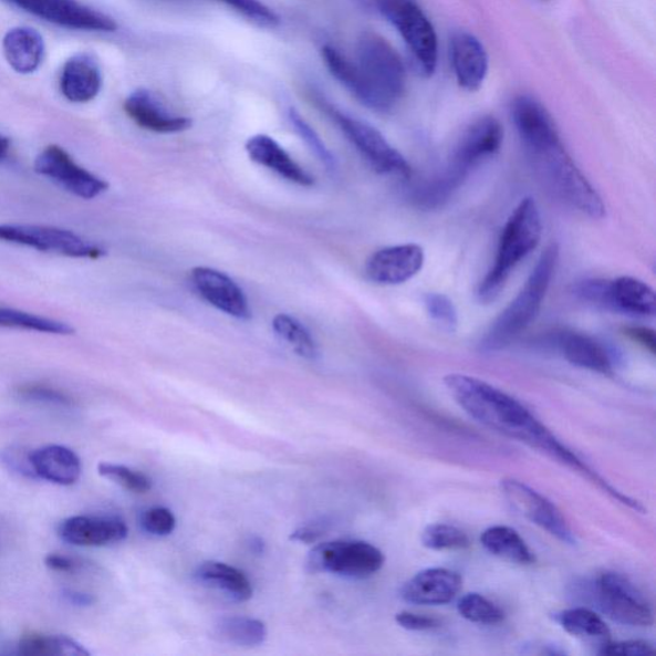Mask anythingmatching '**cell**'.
I'll return each instance as SVG.
<instances>
[{"mask_svg":"<svg viewBox=\"0 0 656 656\" xmlns=\"http://www.w3.org/2000/svg\"><path fill=\"white\" fill-rule=\"evenodd\" d=\"M510 116L533 173L550 196L583 216L601 220L606 210L604 201L566 152L544 105L531 95H520L512 102Z\"/></svg>","mask_w":656,"mask_h":656,"instance_id":"obj_2","label":"cell"},{"mask_svg":"<svg viewBox=\"0 0 656 656\" xmlns=\"http://www.w3.org/2000/svg\"><path fill=\"white\" fill-rule=\"evenodd\" d=\"M126 115L134 123L148 132L157 134H177L186 132L192 125L189 117L175 115L167 110L158 96L147 88H137L124 103Z\"/></svg>","mask_w":656,"mask_h":656,"instance_id":"obj_18","label":"cell"},{"mask_svg":"<svg viewBox=\"0 0 656 656\" xmlns=\"http://www.w3.org/2000/svg\"><path fill=\"white\" fill-rule=\"evenodd\" d=\"M481 544L488 552L516 564H532L534 555L516 530L507 525H492L481 534Z\"/></svg>","mask_w":656,"mask_h":656,"instance_id":"obj_28","label":"cell"},{"mask_svg":"<svg viewBox=\"0 0 656 656\" xmlns=\"http://www.w3.org/2000/svg\"><path fill=\"white\" fill-rule=\"evenodd\" d=\"M381 14L399 32L419 74L433 76L439 60L435 28L417 0H376Z\"/></svg>","mask_w":656,"mask_h":656,"instance_id":"obj_7","label":"cell"},{"mask_svg":"<svg viewBox=\"0 0 656 656\" xmlns=\"http://www.w3.org/2000/svg\"><path fill=\"white\" fill-rule=\"evenodd\" d=\"M541 237L542 220L538 202L533 198H524L501 231L493 264L477 291L481 303L496 301L517 267L538 249Z\"/></svg>","mask_w":656,"mask_h":656,"instance_id":"obj_5","label":"cell"},{"mask_svg":"<svg viewBox=\"0 0 656 656\" xmlns=\"http://www.w3.org/2000/svg\"><path fill=\"white\" fill-rule=\"evenodd\" d=\"M326 112L342 129L356 150L362 154L372 168L381 175L408 178L412 167L399 150H396L377 128L361 119L326 105Z\"/></svg>","mask_w":656,"mask_h":656,"instance_id":"obj_10","label":"cell"},{"mask_svg":"<svg viewBox=\"0 0 656 656\" xmlns=\"http://www.w3.org/2000/svg\"><path fill=\"white\" fill-rule=\"evenodd\" d=\"M654 653V646L644 639H627V642L611 643L602 645L601 655H629L639 656Z\"/></svg>","mask_w":656,"mask_h":656,"instance_id":"obj_42","label":"cell"},{"mask_svg":"<svg viewBox=\"0 0 656 656\" xmlns=\"http://www.w3.org/2000/svg\"><path fill=\"white\" fill-rule=\"evenodd\" d=\"M140 525L145 532L153 537H168L176 529V518L171 510L164 507H154L140 517Z\"/></svg>","mask_w":656,"mask_h":656,"instance_id":"obj_40","label":"cell"},{"mask_svg":"<svg viewBox=\"0 0 656 656\" xmlns=\"http://www.w3.org/2000/svg\"><path fill=\"white\" fill-rule=\"evenodd\" d=\"M593 597L606 617L631 627H649L654 615L643 591L617 572H604L594 582Z\"/></svg>","mask_w":656,"mask_h":656,"instance_id":"obj_9","label":"cell"},{"mask_svg":"<svg viewBox=\"0 0 656 656\" xmlns=\"http://www.w3.org/2000/svg\"><path fill=\"white\" fill-rule=\"evenodd\" d=\"M626 335L634 340L635 343L645 347L646 351L655 353V331L644 326H632L625 330Z\"/></svg>","mask_w":656,"mask_h":656,"instance_id":"obj_46","label":"cell"},{"mask_svg":"<svg viewBox=\"0 0 656 656\" xmlns=\"http://www.w3.org/2000/svg\"><path fill=\"white\" fill-rule=\"evenodd\" d=\"M0 241L71 258L98 259L105 256V250L91 240L52 226L0 223Z\"/></svg>","mask_w":656,"mask_h":656,"instance_id":"obj_11","label":"cell"},{"mask_svg":"<svg viewBox=\"0 0 656 656\" xmlns=\"http://www.w3.org/2000/svg\"><path fill=\"white\" fill-rule=\"evenodd\" d=\"M395 621L402 628L408 631H431L441 626L439 619L412 612H400L396 614Z\"/></svg>","mask_w":656,"mask_h":656,"instance_id":"obj_43","label":"cell"},{"mask_svg":"<svg viewBox=\"0 0 656 656\" xmlns=\"http://www.w3.org/2000/svg\"><path fill=\"white\" fill-rule=\"evenodd\" d=\"M464 580L447 569H428L410 579L400 591L404 602L413 605H445L455 601Z\"/></svg>","mask_w":656,"mask_h":656,"instance_id":"obj_20","label":"cell"},{"mask_svg":"<svg viewBox=\"0 0 656 656\" xmlns=\"http://www.w3.org/2000/svg\"><path fill=\"white\" fill-rule=\"evenodd\" d=\"M4 464L10 466L13 471L29 477H37L34 469H32L30 461V452L28 456H21L20 450L7 451L3 456Z\"/></svg>","mask_w":656,"mask_h":656,"instance_id":"obj_44","label":"cell"},{"mask_svg":"<svg viewBox=\"0 0 656 656\" xmlns=\"http://www.w3.org/2000/svg\"><path fill=\"white\" fill-rule=\"evenodd\" d=\"M3 53L10 66L21 75L35 72L44 61L45 44L39 32L31 28H14L3 38Z\"/></svg>","mask_w":656,"mask_h":656,"instance_id":"obj_26","label":"cell"},{"mask_svg":"<svg viewBox=\"0 0 656 656\" xmlns=\"http://www.w3.org/2000/svg\"><path fill=\"white\" fill-rule=\"evenodd\" d=\"M250 159L271 171L277 173L288 181L301 186H312L314 178L302 166L291 158L290 154L271 136L256 135L246 144Z\"/></svg>","mask_w":656,"mask_h":656,"instance_id":"obj_24","label":"cell"},{"mask_svg":"<svg viewBox=\"0 0 656 656\" xmlns=\"http://www.w3.org/2000/svg\"><path fill=\"white\" fill-rule=\"evenodd\" d=\"M385 563L381 550L366 541L339 540L323 542L311 550L306 566L313 573H334L350 579H366Z\"/></svg>","mask_w":656,"mask_h":656,"instance_id":"obj_8","label":"cell"},{"mask_svg":"<svg viewBox=\"0 0 656 656\" xmlns=\"http://www.w3.org/2000/svg\"><path fill=\"white\" fill-rule=\"evenodd\" d=\"M558 261V246H549L539 258L520 293L486 331L480 343V350L483 353L504 351L538 319L550 285H552Z\"/></svg>","mask_w":656,"mask_h":656,"instance_id":"obj_4","label":"cell"},{"mask_svg":"<svg viewBox=\"0 0 656 656\" xmlns=\"http://www.w3.org/2000/svg\"><path fill=\"white\" fill-rule=\"evenodd\" d=\"M0 327L37 331L52 335H72L75 332L69 323L12 310V308H0Z\"/></svg>","mask_w":656,"mask_h":656,"instance_id":"obj_33","label":"cell"},{"mask_svg":"<svg viewBox=\"0 0 656 656\" xmlns=\"http://www.w3.org/2000/svg\"><path fill=\"white\" fill-rule=\"evenodd\" d=\"M500 489L510 507L525 520L539 525L564 544L576 545V537L571 525L552 501L530 486L513 479L501 481Z\"/></svg>","mask_w":656,"mask_h":656,"instance_id":"obj_12","label":"cell"},{"mask_svg":"<svg viewBox=\"0 0 656 656\" xmlns=\"http://www.w3.org/2000/svg\"><path fill=\"white\" fill-rule=\"evenodd\" d=\"M289 118L291 125L296 129V133L301 135L302 139L308 144V147L314 152L315 156L320 158L323 165H325L330 171H334L336 168V159L332 156V153L327 149L325 143L321 140V137L310 124L301 116L294 108H290Z\"/></svg>","mask_w":656,"mask_h":656,"instance_id":"obj_37","label":"cell"},{"mask_svg":"<svg viewBox=\"0 0 656 656\" xmlns=\"http://www.w3.org/2000/svg\"><path fill=\"white\" fill-rule=\"evenodd\" d=\"M19 395L27 400L59 405V407H71L72 404L67 394L45 385L22 386L19 388Z\"/></svg>","mask_w":656,"mask_h":656,"instance_id":"obj_41","label":"cell"},{"mask_svg":"<svg viewBox=\"0 0 656 656\" xmlns=\"http://www.w3.org/2000/svg\"><path fill=\"white\" fill-rule=\"evenodd\" d=\"M30 461L39 479L62 486L77 482L83 471L76 452L61 445L30 451Z\"/></svg>","mask_w":656,"mask_h":656,"instance_id":"obj_25","label":"cell"},{"mask_svg":"<svg viewBox=\"0 0 656 656\" xmlns=\"http://www.w3.org/2000/svg\"><path fill=\"white\" fill-rule=\"evenodd\" d=\"M63 597L76 606H91L95 603V597L91 594L79 593V591L66 590L63 591Z\"/></svg>","mask_w":656,"mask_h":656,"instance_id":"obj_48","label":"cell"},{"mask_svg":"<svg viewBox=\"0 0 656 656\" xmlns=\"http://www.w3.org/2000/svg\"><path fill=\"white\" fill-rule=\"evenodd\" d=\"M34 168L39 175L50 178L60 188L81 199H95L110 188L107 181L79 166L59 145H50L40 153Z\"/></svg>","mask_w":656,"mask_h":656,"instance_id":"obj_13","label":"cell"},{"mask_svg":"<svg viewBox=\"0 0 656 656\" xmlns=\"http://www.w3.org/2000/svg\"><path fill=\"white\" fill-rule=\"evenodd\" d=\"M11 143L6 136L0 135V162L4 160L10 153Z\"/></svg>","mask_w":656,"mask_h":656,"instance_id":"obj_49","label":"cell"},{"mask_svg":"<svg viewBox=\"0 0 656 656\" xmlns=\"http://www.w3.org/2000/svg\"><path fill=\"white\" fill-rule=\"evenodd\" d=\"M214 635L222 643L252 647L262 645L269 632L262 621L248 617H225L216 623Z\"/></svg>","mask_w":656,"mask_h":656,"instance_id":"obj_30","label":"cell"},{"mask_svg":"<svg viewBox=\"0 0 656 656\" xmlns=\"http://www.w3.org/2000/svg\"><path fill=\"white\" fill-rule=\"evenodd\" d=\"M191 281L199 295L216 310L242 321L252 317L244 291L228 274L197 267L191 271Z\"/></svg>","mask_w":656,"mask_h":656,"instance_id":"obj_16","label":"cell"},{"mask_svg":"<svg viewBox=\"0 0 656 656\" xmlns=\"http://www.w3.org/2000/svg\"><path fill=\"white\" fill-rule=\"evenodd\" d=\"M98 472L104 479H108L132 492L144 493L152 489L149 477L126 466L103 464L102 461L98 466Z\"/></svg>","mask_w":656,"mask_h":656,"instance_id":"obj_36","label":"cell"},{"mask_svg":"<svg viewBox=\"0 0 656 656\" xmlns=\"http://www.w3.org/2000/svg\"><path fill=\"white\" fill-rule=\"evenodd\" d=\"M458 612L465 619L477 625H498L504 619V612L481 594L471 593L460 598Z\"/></svg>","mask_w":656,"mask_h":656,"instance_id":"obj_34","label":"cell"},{"mask_svg":"<svg viewBox=\"0 0 656 656\" xmlns=\"http://www.w3.org/2000/svg\"><path fill=\"white\" fill-rule=\"evenodd\" d=\"M274 334L285 343L291 351L302 358L314 361L319 356V346L311 332L301 322L289 314H278L272 321Z\"/></svg>","mask_w":656,"mask_h":656,"instance_id":"obj_31","label":"cell"},{"mask_svg":"<svg viewBox=\"0 0 656 656\" xmlns=\"http://www.w3.org/2000/svg\"><path fill=\"white\" fill-rule=\"evenodd\" d=\"M20 10L62 28L80 31L113 32L117 23L110 15L79 0H7Z\"/></svg>","mask_w":656,"mask_h":656,"instance_id":"obj_14","label":"cell"},{"mask_svg":"<svg viewBox=\"0 0 656 656\" xmlns=\"http://www.w3.org/2000/svg\"><path fill=\"white\" fill-rule=\"evenodd\" d=\"M238 13L244 15L248 20L262 28H277L280 18L277 13L259 0H217Z\"/></svg>","mask_w":656,"mask_h":656,"instance_id":"obj_39","label":"cell"},{"mask_svg":"<svg viewBox=\"0 0 656 656\" xmlns=\"http://www.w3.org/2000/svg\"><path fill=\"white\" fill-rule=\"evenodd\" d=\"M45 565L52 571L63 573L75 572L77 570V564L75 561H72V559L69 556L60 554L48 555L45 558Z\"/></svg>","mask_w":656,"mask_h":656,"instance_id":"obj_47","label":"cell"},{"mask_svg":"<svg viewBox=\"0 0 656 656\" xmlns=\"http://www.w3.org/2000/svg\"><path fill=\"white\" fill-rule=\"evenodd\" d=\"M103 84L98 62L87 53H79L64 63L60 87L69 102L87 103L98 96Z\"/></svg>","mask_w":656,"mask_h":656,"instance_id":"obj_23","label":"cell"},{"mask_svg":"<svg viewBox=\"0 0 656 656\" xmlns=\"http://www.w3.org/2000/svg\"><path fill=\"white\" fill-rule=\"evenodd\" d=\"M426 312L444 330L455 331L458 326V311L447 295L428 293L424 296Z\"/></svg>","mask_w":656,"mask_h":656,"instance_id":"obj_38","label":"cell"},{"mask_svg":"<svg viewBox=\"0 0 656 656\" xmlns=\"http://www.w3.org/2000/svg\"><path fill=\"white\" fill-rule=\"evenodd\" d=\"M559 625L570 635L587 642L602 643L611 642V629L606 626L601 615L587 610V607H571L555 615Z\"/></svg>","mask_w":656,"mask_h":656,"instance_id":"obj_29","label":"cell"},{"mask_svg":"<svg viewBox=\"0 0 656 656\" xmlns=\"http://www.w3.org/2000/svg\"><path fill=\"white\" fill-rule=\"evenodd\" d=\"M450 61L457 83L467 92H477L489 72V54L471 32L458 31L451 38Z\"/></svg>","mask_w":656,"mask_h":656,"instance_id":"obj_19","label":"cell"},{"mask_svg":"<svg viewBox=\"0 0 656 656\" xmlns=\"http://www.w3.org/2000/svg\"><path fill=\"white\" fill-rule=\"evenodd\" d=\"M423 544L429 550L442 552V550H464L471 544L465 531L456 525L435 523L429 524L423 532Z\"/></svg>","mask_w":656,"mask_h":656,"instance_id":"obj_35","label":"cell"},{"mask_svg":"<svg viewBox=\"0 0 656 656\" xmlns=\"http://www.w3.org/2000/svg\"><path fill=\"white\" fill-rule=\"evenodd\" d=\"M59 534L71 545L105 546L125 540L128 529L118 517L76 516L60 524Z\"/></svg>","mask_w":656,"mask_h":656,"instance_id":"obj_17","label":"cell"},{"mask_svg":"<svg viewBox=\"0 0 656 656\" xmlns=\"http://www.w3.org/2000/svg\"><path fill=\"white\" fill-rule=\"evenodd\" d=\"M327 523H314L311 525H304V528L295 530L291 533L290 539L298 542H303V544H314L322 534H325Z\"/></svg>","mask_w":656,"mask_h":656,"instance_id":"obj_45","label":"cell"},{"mask_svg":"<svg viewBox=\"0 0 656 656\" xmlns=\"http://www.w3.org/2000/svg\"><path fill=\"white\" fill-rule=\"evenodd\" d=\"M425 250L418 244H402L377 250L366 263V277L378 285H400L423 271Z\"/></svg>","mask_w":656,"mask_h":656,"instance_id":"obj_15","label":"cell"},{"mask_svg":"<svg viewBox=\"0 0 656 656\" xmlns=\"http://www.w3.org/2000/svg\"><path fill=\"white\" fill-rule=\"evenodd\" d=\"M444 384L452 399L480 425L509 437L561 461L573 471L602 489L607 496L629 506L632 499L614 489L601 475L591 469L572 450L565 447L550 429L540 423L524 405L512 395L486 381L461 374H450Z\"/></svg>","mask_w":656,"mask_h":656,"instance_id":"obj_1","label":"cell"},{"mask_svg":"<svg viewBox=\"0 0 656 656\" xmlns=\"http://www.w3.org/2000/svg\"><path fill=\"white\" fill-rule=\"evenodd\" d=\"M321 55L330 74L364 107L386 113L402 101L407 71L399 53L383 37L364 34L354 61L332 45L323 46Z\"/></svg>","mask_w":656,"mask_h":656,"instance_id":"obj_3","label":"cell"},{"mask_svg":"<svg viewBox=\"0 0 656 656\" xmlns=\"http://www.w3.org/2000/svg\"><path fill=\"white\" fill-rule=\"evenodd\" d=\"M504 140V129L499 119L481 117L469 126L451 153L449 164L429 178L437 197L450 200L464 186L475 169L497 156Z\"/></svg>","mask_w":656,"mask_h":656,"instance_id":"obj_6","label":"cell"},{"mask_svg":"<svg viewBox=\"0 0 656 656\" xmlns=\"http://www.w3.org/2000/svg\"><path fill=\"white\" fill-rule=\"evenodd\" d=\"M194 576L202 586L222 593L232 602L246 603L253 596L252 583L246 574L229 564L214 561L201 563Z\"/></svg>","mask_w":656,"mask_h":656,"instance_id":"obj_27","label":"cell"},{"mask_svg":"<svg viewBox=\"0 0 656 656\" xmlns=\"http://www.w3.org/2000/svg\"><path fill=\"white\" fill-rule=\"evenodd\" d=\"M19 653L27 656H86L88 652L76 639L63 635L29 634L20 639Z\"/></svg>","mask_w":656,"mask_h":656,"instance_id":"obj_32","label":"cell"},{"mask_svg":"<svg viewBox=\"0 0 656 656\" xmlns=\"http://www.w3.org/2000/svg\"><path fill=\"white\" fill-rule=\"evenodd\" d=\"M604 310L632 315V317H654L656 312L654 289L646 282L631 277L606 281Z\"/></svg>","mask_w":656,"mask_h":656,"instance_id":"obj_22","label":"cell"},{"mask_svg":"<svg viewBox=\"0 0 656 656\" xmlns=\"http://www.w3.org/2000/svg\"><path fill=\"white\" fill-rule=\"evenodd\" d=\"M556 346L566 362L597 374L612 375L617 363L610 347L582 332H562L556 337Z\"/></svg>","mask_w":656,"mask_h":656,"instance_id":"obj_21","label":"cell"},{"mask_svg":"<svg viewBox=\"0 0 656 656\" xmlns=\"http://www.w3.org/2000/svg\"><path fill=\"white\" fill-rule=\"evenodd\" d=\"M250 549H252V552L256 554H262L264 552V542L261 539H252V541H250Z\"/></svg>","mask_w":656,"mask_h":656,"instance_id":"obj_50","label":"cell"}]
</instances>
